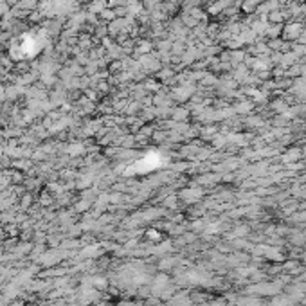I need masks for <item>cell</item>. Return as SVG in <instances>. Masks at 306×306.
<instances>
[{
	"mask_svg": "<svg viewBox=\"0 0 306 306\" xmlns=\"http://www.w3.org/2000/svg\"><path fill=\"white\" fill-rule=\"evenodd\" d=\"M299 33H301V25L299 23H290V25H286V29H284V34H286V38H297Z\"/></svg>",
	"mask_w": 306,
	"mask_h": 306,
	"instance_id": "6da1fadb",
	"label": "cell"
},
{
	"mask_svg": "<svg viewBox=\"0 0 306 306\" xmlns=\"http://www.w3.org/2000/svg\"><path fill=\"white\" fill-rule=\"evenodd\" d=\"M254 6H256V2H254V0H248V2H245V6H243V9H245L247 13H250V11L254 9Z\"/></svg>",
	"mask_w": 306,
	"mask_h": 306,
	"instance_id": "7a4b0ae2",
	"label": "cell"
},
{
	"mask_svg": "<svg viewBox=\"0 0 306 306\" xmlns=\"http://www.w3.org/2000/svg\"><path fill=\"white\" fill-rule=\"evenodd\" d=\"M270 20H274V22H279V20H283V13H277V11H274V13L270 15Z\"/></svg>",
	"mask_w": 306,
	"mask_h": 306,
	"instance_id": "3957f363",
	"label": "cell"
},
{
	"mask_svg": "<svg viewBox=\"0 0 306 306\" xmlns=\"http://www.w3.org/2000/svg\"><path fill=\"white\" fill-rule=\"evenodd\" d=\"M148 51H150V43H142L140 49H139V52H148Z\"/></svg>",
	"mask_w": 306,
	"mask_h": 306,
	"instance_id": "277c9868",
	"label": "cell"
},
{
	"mask_svg": "<svg viewBox=\"0 0 306 306\" xmlns=\"http://www.w3.org/2000/svg\"><path fill=\"white\" fill-rule=\"evenodd\" d=\"M232 58L236 59V61H238V59H243V52H234V54H232Z\"/></svg>",
	"mask_w": 306,
	"mask_h": 306,
	"instance_id": "5b68a950",
	"label": "cell"
}]
</instances>
